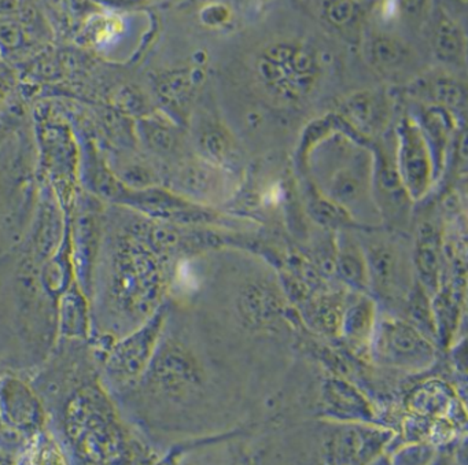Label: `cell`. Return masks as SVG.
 I'll list each match as a JSON object with an SVG mask.
<instances>
[{
  "instance_id": "44dd1931",
  "label": "cell",
  "mask_w": 468,
  "mask_h": 465,
  "mask_svg": "<svg viewBox=\"0 0 468 465\" xmlns=\"http://www.w3.org/2000/svg\"><path fill=\"white\" fill-rule=\"evenodd\" d=\"M39 278L46 291L57 301L75 283L76 276L72 251H70L69 228L56 253L40 265Z\"/></svg>"
},
{
  "instance_id": "7402d4cb",
  "label": "cell",
  "mask_w": 468,
  "mask_h": 465,
  "mask_svg": "<svg viewBox=\"0 0 468 465\" xmlns=\"http://www.w3.org/2000/svg\"><path fill=\"white\" fill-rule=\"evenodd\" d=\"M432 48L435 57L443 64L459 65L464 62L467 39L464 31L448 13L440 10L432 28Z\"/></svg>"
},
{
  "instance_id": "d590c367",
  "label": "cell",
  "mask_w": 468,
  "mask_h": 465,
  "mask_svg": "<svg viewBox=\"0 0 468 465\" xmlns=\"http://www.w3.org/2000/svg\"><path fill=\"white\" fill-rule=\"evenodd\" d=\"M17 2L16 0H0V13H15Z\"/></svg>"
},
{
  "instance_id": "5b68a950",
  "label": "cell",
  "mask_w": 468,
  "mask_h": 465,
  "mask_svg": "<svg viewBox=\"0 0 468 465\" xmlns=\"http://www.w3.org/2000/svg\"><path fill=\"white\" fill-rule=\"evenodd\" d=\"M169 301L141 327L112 341L103 347H92L98 376L114 401L127 396L141 380L154 354L168 316Z\"/></svg>"
},
{
  "instance_id": "3957f363",
  "label": "cell",
  "mask_w": 468,
  "mask_h": 465,
  "mask_svg": "<svg viewBox=\"0 0 468 465\" xmlns=\"http://www.w3.org/2000/svg\"><path fill=\"white\" fill-rule=\"evenodd\" d=\"M40 265L16 248L0 257V371L29 374L58 339L57 300L40 281Z\"/></svg>"
},
{
  "instance_id": "8d00e7d4",
  "label": "cell",
  "mask_w": 468,
  "mask_h": 465,
  "mask_svg": "<svg viewBox=\"0 0 468 465\" xmlns=\"http://www.w3.org/2000/svg\"><path fill=\"white\" fill-rule=\"evenodd\" d=\"M459 6L465 7L467 6L468 0H454Z\"/></svg>"
},
{
  "instance_id": "7c38bea8",
  "label": "cell",
  "mask_w": 468,
  "mask_h": 465,
  "mask_svg": "<svg viewBox=\"0 0 468 465\" xmlns=\"http://www.w3.org/2000/svg\"><path fill=\"white\" fill-rule=\"evenodd\" d=\"M323 407L328 416L344 423H368L374 421L371 405L360 391L338 377H330L323 385Z\"/></svg>"
},
{
  "instance_id": "277c9868",
  "label": "cell",
  "mask_w": 468,
  "mask_h": 465,
  "mask_svg": "<svg viewBox=\"0 0 468 465\" xmlns=\"http://www.w3.org/2000/svg\"><path fill=\"white\" fill-rule=\"evenodd\" d=\"M46 432L48 412L27 375L0 371V454L9 464H24Z\"/></svg>"
},
{
  "instance_id": "836d02e7",
  "label": "cell",
  "mask_w": 468,
  "mask_h": 465,
  "mask_svg": "<svg viewBox=\"0 0 468 465\" xmlns=\"http://www.w3.org/2000/svg\"><path fill=\"white\" fill-rule=\"evenodd\" d=\"M16 116L9 113L7 109L0 111V150L6 144L7 139L12 136L13 127L16 125Z\"/></svg>"
},
{
  "instance_id": "8992f818",
  "label": "cell",
  "mask_w": 468,
  "mask_h": 465,
  "mask_svg": "<svg viewBox=\"0 0 468 465\" xmlns=\"http://www.w3.org/2000/svg\"><path fill=\"white\" fill-rule=\"evenodd\" d=\"M368 349L374 363L404 371L429 368L437 357L432 341L408 320L393 316L377 317Z\"/></svg>"
},
{
  "instance_id": "1f68e13d",
  "label": "cell",
  "mask_w": 468,
  "mask_h": 465,
  "mask_svg": "<svg viewBox=\"0 0 468 465\" xmlns=\"http://www.w3.org/2000/svg\"><path fill=\"white\" fill-rule=\"evenodd\" d=\"M16 79L7 68L0 67V111L6 109L15 92Z\"/></svg>"
},
{
  "instance_id": "ac0fdd59",
  "label": "cell",
  "mask_w": 468,
  "mask_h": 465,
  "mask_svg": "<svg viewBox=\"0 0 468 465\" xmlns=\"http://www.w3.org/2000/svg\"><path fill=\"white\" fill-rule=\"evenodd\" d=\"M201 65L169 70L155 80L158 97L172 109H185L205 81Z\"/></svg>"
},
{
  "instance_id": "e0dca14e",
  "label": "cell",
  "mask_w": 468,
  "mask_h": 465,
  "mask_svg": "<svg viewBox=\"0 0 468 465\" xmlns=\"http://www.w3.org/2000/svg\"><path fill=\"white\" fill-rule=\"evenodd\" d=\"M240 313L251 325L272 324L283 316L284 303L281 294L270 284L251 283L240 292Z\"/></svg>"
},
{
  "instance_id": "83f0119b",
  "label": "cell",
  "mask_w": 468,
  "mask_h": 465,
  "mask_svg": "<svg viewBox=\"0 0 468 465\" xmlns=\"http://www.w3.org/2000/svg\"><path fill=\"white\" fill-rule=\"evenodd\" d=\"M431 97L442 109H459L465 106V89L452 78H438L431 84Z\"/></svg>"
},
{
  "instance_id": "f546056e",
  "label": "cell",
  "mask_w": 468,
  "mask_h": 465,
  "mask_svg": "<svg viewBox=\"0 0 468 465\" xmlns=\"http://www.w3.org/2000/svg\"><path fill=\"white\" fill-rule=\"evenodd\" d=\"M360 6L358 0H324L323 2V16L330 26L335 28H346L355 23Z\"/></svg>"
},
{
  "instance_id": "2e32d148",
  "label": "cell",
  "mask_w": 468,
  "mask_h": 465,
  "mask_svg": "<svg viewBox=\"0 0 468 465\" xmlns=\"http://www.w3.org/2000/svg\"><path fill=\"white\" fill-rule=\"evenodd\" d=\"M442 240L440 232L431 224H421L418 229L415 248V267L419 283L432 295L440 290L441 267H442Z\"/></svg>"
},
{
  "instance_id": "ffe728a7",
  "label": "cell",
  "mask_w": 468,
  "mask_h": 465,
  "mask_svg": "<svg viewBox=\"0 0 468 465\" xmlns=\"http://www.w3.org/2000/svg\"><path fill=\"white\" fill-rule=\"evenodd\" d=\"M136 136L144 150L158 158L171 157L179 144V135L174 122L157 114H144L139 119Z\"/></svg>"
},
{
  "instance_id": "d6a6232c",
  "label": "cell",
  "mask_w": 468,
  "mask_h": 465,
  "mask_svg": "<svg viewBox=\"0 0 468 465\" xmlns=\"http://www.w3.org/2000/svg\"><path fill=\"white\" fill-rule=\"evenodd\" d=\"M397 4L405 16L415 18L423 15L427 5H429V0H397Z\"/></svg>"
},
{
  "instance_id": "9a60e30c",
  "label": "cell",
  "mask_w": 468,
  "mask_h": 465,
  "mask_svg": "<svg viewBox=\"0 0 468 465\" xmlns=\"http://www.w3.org/2000/svg\"><path fill=\"white\" fill-rule=\"evenodd\" d=\"M342 122L360 136L374 135L386 120L385 100L374 91H357L342 103Z\"/></svg>"
},
{
  "instance_id": "4fadbf2b",
  "label": "cell",
  "mask_w": 468,
  "mask_h": 465,
  "mask_svg": "<svg viewBox=\"0 0 468 465\" xmlns=\"http://www.w3.org/2000/svg\"><path fill=\"white\" fill-rule=\"evenodd\" d=\"M372 183L379 212L391 218L402 217L412 199L402 185L396 160H388L386 153L380 152L372 164Z\"/></svg>"
},
{
  "instance_id": "d6986e66",
  "label": "cell",
  "mask_w": 468,
  "mask_h": 465,
  "mask_svg": "<svg viewBox=\"0 0 468 465\" xmlns=\"http://www.w3.org/2000/svg\"><path fill=\"white\" fill-rule=\"evenodd\" d=\"M377 322V306L367 295L345 303L339 333L356 347L368 346L369 338Z\"/></svg>"
},
{
  "instance_id": "52a82bcc",
  "label": "cell",
  "mask_w": 468,
  "mask_h": 465,
  "mask_svg": "<svg viewBox=\"0 0 468 465\" xmlns=\"http://www.w3.org/2000/svg\"><path fill=\"white\" fill-rule=\"evenodd\" d=\"M396 165L402 185L412 202L429 193L435 177V164L426 132L410 117L399 122L396 132Z\"/></svg>"
},
{
  "instance_id": "8fae6325",
  "label": "cell",
  "mask_w": 468,
  "mask_h": 465,
  "mask_svg": "<svg viewBox=\"0 0 468 465\" xmlns=\"http://www.w3.org/2000/svg\"><path fill=\"white\" fill-rule=\"evenodd\" d=\"M367 270H368V287L380 297L394 300V298L407 297L410 289H407V278H402L401 264L399 254L393 246L386 243L371 245L366 251Z\"/></svg>"
},
{
  "instance_id": "ba28073f",
  "label": "cell",
  "mask_w": 468,
  "mask_h": 465,
  "mask_svg": "<svg viewBox=\"0 0 468 465\" xmlns=\"http://www.w3.org/2000/svg\"><path fill=\"white\" fill-rule=\"evenodd\" d=\"M391 437L390 429L368 423L342 424L325 439V460L334 464H367L382 453Z\"/></svg>"
},
{
  "instance_id": "7a4b0ae2",
  "label": "cell",
  "mask_w": 468,
  "mask_h": 465,
  "mask_svg": "<svg viewBox=\"0 0 468 465\" xmlns=\"http://www.w3.org/2000/svg\"><path fill=\"white\" fill-rule=\"evenodd\" d=\"M175 264L133 234L111 205L89 292L91 346L127 335L165 305Z\"/></svg>"
},
{
  "instance_id": "d4e9b609",
  "label": "cell",
  "mask_w": 468,
  "mask_h": 465,
  "mask_svg": "<svg viewBox=\"0 0 468 465\" xmlns=\"http://www.w3.org/2000/svg\"><path fill=\"white\" fill-rule=\"evenodd\" d=\"M408 322L418 328L424 336L432 341L437 338L434 311L430 303L429 294L420 283H415L407 295Z\"/></svg>"
},
{
  "instance_id": "5bb4252c",
  "label": "cell",
  "mask_w": 468,
  "mask_h": 465,
  "mask_svg": "<svg viewBox=\"0 0 468 465\" xmlns=\"http://www.w3.org/2000/svg\"><path fill=\"white\" fill-rule=\"evenodd\" d=\"M91 325V305L89 297L75 281L57 301L58 338L90 341Z\"/></svg>"
},
{
  "instance_id": "e575fe53",
  "label": "cell",
  "mask_w": 468,
  "mask_h": 465,
  "mask_svg": "<svg viewBox=\"0 0 468 465\" xmlns=\"http://www.w3.org/2000/svg\"><path fill=\"white\" fill-rule=\"evenodd\" d=\"M106 2L116 9H133L146 4L147 0H106Z\"/></svg>"
},
{
  "instance_id": "4316f807",
  "label": "cell",
  "mask_w": 468,
  "mask_h": 465,
  "mask_svg": "<svg viewBox=\"0 0 468 465\" xmlns=\"http://www.w3.org/2000/svg\"><path fill=\"white\" fill-rule=\"evenodd\" d=\"M199 149L204 160L223 166L231 158L234 147L231 139L224 131L213 128L202 133L199 138Z\"/></svg>"
},
{
  "instance_id": "30bf717a",
  "label": "cell",
  "mask_w": 468,
  "mask_h": 465,
  "mask_svg": "<svg viewBox=\"0 0 468 465\" xmlns=\"http://www.w3.org/2000/svg\"><path fill=\"white\" fill-rule=\"evenodd\" d=\"M220 168L204 158L186 161L164 176L163 185L190 201L202 204L220 193L223 179Z\"/></svg>"
},
{
  "instance_id": "f1b7e54d",
  "label": "cell",
  "mask_w": 468,
  "mask_h": 465,
  "mask_svg": "<svg viewBox=\"0 0 468 465\" xmlns=\"http://www.w3.org/2000/svg\"><path fill=\"white\" fill-rule=\"evenodd\" d=\"M27 43L26 26L15 13H0V50L17 51Z\"/></svg>"
},
{
  "instance_id": "4dcf8cb0",
  "label": "cell",
  "mask_w": 468,
  "mask_h": 465,
  "mask_svg": "<svg viewBox=\"0 0 468 465\" xmlns=\"http://www.w3.org/2000/svg\"><path fill=\"white\" fill-rule=\"evenodd\" d=\"M232 13L224 4H209L202 7L199 12V20L207 28H223L231 20Z\"/></svg>"
},
{
  "instance_id": "9c48e42d",
  "label": "cell",
  "mask_w": 468,
  "mask_h": 465,
  "mask_svg": "<svg viewBox=\"0 0 468 465\" xmlns=\"http://www.w3.org/2000/svg\"><path fill=\"white\" fill-rule=\"evenodd\" d=\"M371 183V161L367 155L352 153L323 177L317 190L353 216L368 198Z\"/></svg>"
},
{
  "instance_id": "6da1fadb",
  "label": "cell",
  "mask_w": 468,
  "mask_h": 465,
  "mask_svg": "<svg viewBox=\"0 0 468 465\" xmlns=\"http://www.w3.org/2000/svg\"><path fill=\"white\" fill-rule=\"evenodd\" d=\"M27 377L45 405L48 432L68 464L160 462V454L128 423L101 383L90 341L57 339Z\"/></svg>"
},
{
  "instance_id": "484cf974",
  "label": "cell",
  "mask_w": 468,
  "mask_h": 465,
  "mask_svg": "<svg viewBox=\"0 0 468 465\" xmlns=\"http://www.w3.org/2000/svg\"><path fill=\"white\" fill-rule=\"evenodd\" d=\"M308 210L314 220L325 228H342V227L353 226L352 216L342 209L335 202L323 196L317 188L312 191L309 196Z\"/></svg>"
},
{
  "instance_id": "603a6c76",
  "label": "cell",
  "mask_w": 468,
  "mask_h": 465,
  "mask_svg": "<svg viewBox=\"0 0 468 465\" xmlns=\"http://www.w3.org/2000/svg\"><path fill=\"white\" fill-rule=\"evenodd\" d=\"M368 58L372 67L382 72H394L404 67L410 59V48L399 37L378 34L369 39Z\"/></svg>"
},
{
  "instance_id": "cb8c5ba5",
  "label": "cell",
  "mask_w": 468,
  "mask_h": 465,
  "mask_svg": "<svg viewBox=\"0 0 468 465\" xmlns=\"http://www.w3.org/2000/svg\"><path fill=\"white\" fill-rule=\"evenodd\" d=\"M338 278L349 284L356 291H367L368 287V270H367L364 251L353 246L352 243L336 246L335 265Z\"/></svg>"
}]
</instances>
